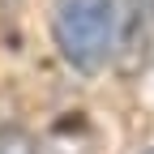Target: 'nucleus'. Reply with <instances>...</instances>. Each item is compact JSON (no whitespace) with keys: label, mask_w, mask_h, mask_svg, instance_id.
<instances>
[{"label":"nucleus","mask_w":154,"mask_h":154,"mask_svg":"<svg viewBox=\"0 0 154 154\" xmlns=\"http://www.w3.org/2000/svg\"><path fill=\"white\" fill-rule=\"evenodd\" d=\"M0 154H38V146H34V137L26 128L5 124V128H0Z\"/></svg>","instance_id":"nucleus-2"},{"label":"nucleus","mask_w":154,"mask_h":154,"mask_svg":"<svg viewBox=\"0 0 154 154\" xmlns=\"http://www.w3.org/2000/svg\"><path fill=\"white\" fill-rule=\"evenodd\" d=\"M146 154H154V146H150V150H146Z\"/></svg>","instance_id":"nucleus-3"},{"label":"nucleus","mask_w":154,"mask_h":154,"mask_svg":"<svg viewBox=\"0 0 154 154\" xmlns=\"http://www.w3.org/2000/svg\"><path fill=\"white\" fill-rule=\"evenodd\" d=\"M51 38L77 73L94 77L116 56V0H56Z\"/></svg>","instance_id":"nucleus-1"}]
</instances>
